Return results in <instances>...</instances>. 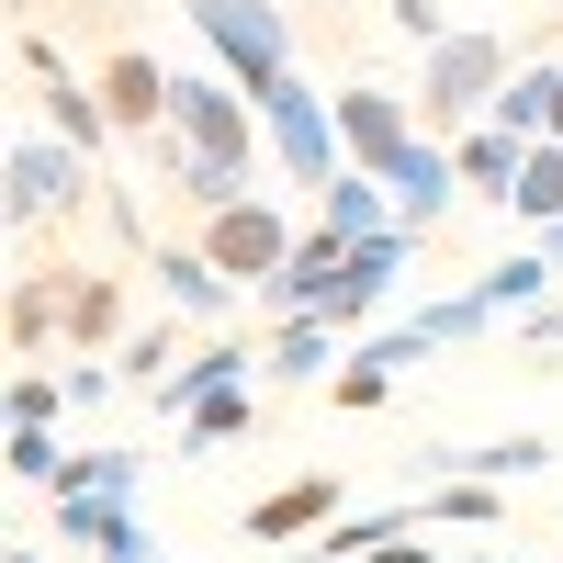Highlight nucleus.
I'll return each instance as SVG.
<instances>
[{
    "label": "nucleus",
    "instance_id": "25",
    "mask_svg": "<svg viewBox=\"0 0 563 563\" xmlns=\"http://www.w3.org/2000/svg\"><path fill=\"white\" fill-rule=\"evenodd\" d=\"M68 406H79V395H68V372H34V361L12 372V395H0V417H12V429H57Z\"/></svg>",
    "mask_w": 563,
    "mask_h": 563
},
{
    "label": "nucleus",
    "instance_id": "28",
    "mask_svg": "<svg viewBox=\"0 0 563 563\" xmlns=\"http://www.w3.org/2000/svg\"><path fill=\"white\" fill-rule=\"evenodd\" d=\"M169 350H180V327H147V339H124L113 361H124V372H135V384H147V395H158V384H169Z\"/></svg>",
    "mask_w": 563,
    "mask_h": 563
},
{
    "label": "nucleus",
    "instance_id": "29",
    "mask_svg": "<svg viewBox=\"0 0 563 563\" xmlns=\"http://www.w3.org/2000/svg\"><path fill=\"white\" fill-rule=\"evenodd\" d=\"M519 350H530V361H541V350H563V305H552V294L519 316Z\"/></svg>",
    "mask_w": 563,
    "mask_h": 563
},
{
    "label": "nucleus",
    "instance_id": "13",
    "mask_svg": "<svg viewBox=\"0 0 563 563\" xmlns=\"http://www.w3.org/2000/svg\"><path fill=\"white\" fill-rule=\"evenodd\" d=\"M57 541H79L90 563H158V530L135 519V496H57Z\"/></svg>",
    "mask_w": 563,
    "mask_h": 563
},
{
    "label": "nucleus",
    "instance_id": "22",
    "mask_svg": "<svg viewBox=\"0 0 563 563\" xmlns=\"http://www.w3.org/2000/svg\"><path fill=\"white\" fill-rule=\"evenodd\" d=\"M260 361H271V350H238V339H203V350H192V361H180L169 384H158V417H180L192 395H225V384H249Z\"/></svg>",
    "mask_w": 563,
    "mask_h": 563
},
{
    "label": "nucleus",
    "instance_id": "14",
    "mask_svg": "<svg viewBox=\"0 0 563 563\" xmlns=\"http://www.w3.org/2000/svg\"><path fill=\"white\" fill-rule=\"evenodd\" d=\"M339 519H350V485L339 474H294V485H271L238 530L249 541H316V530H339Z\"/></svg>",
    "mask_w": 563,
    "mask_h": 563
},
{
    "label": "nucleus",
    "instance_id": "10",
    "mask_svg": "<svg viewBox=\"0 0 563 563\" xmlns=\"http://www.w3.org/2000/svg\"><path fill=\"white\" fill-rule=\"evenodd\" d=\"M406 249H417V225H384V238H350V260H339V294H327L316 316H339L350 339H361V327L395 305V282H406Z\"/></svg>",
    "mask_w": 563,
    "mask_h": 563
},
{
    "label": "nucleus",
    "instance_id": "16",
    "mask_svg": "<svg viewBox=\"0 0 563 563\" xmlns=\"http://www.w3.org/2000/svg\"><path fill=\"white\" fill-rule=\"evenodd\" d=\"M384 180H395V214L417 225V238H429V225L451 214V192H462V169H451V135H417V147H406Z\"/></svg>",
    "mask_w": 563,
    "mask_h": 563
},
{
    "label": "nucleus",
    "instance_id": "20",
    "mask_svg": "<svg viewBox=\"0 0 563 563\" xmlns=\"http://www.w3.org/2000/svg\"><path fill=\"white\" fill-rule=\"evenodd\" d=\"M451 169L474 180V192L507 203V192H519V169H530V135H519V124H474V135H451Z\"/></svg>",
    "mask_w": 563,
    "mask_h": 563
},
{
    "label": "nucleus",
    "instance_id": "6",
    "mask_svg": "<svg viewBox=\"0 0 563 563\" xmlns=\"http://www.w3.org/2000/svg\"><path fill=\"white\" fill-rule=\"evenodd\" d=\"M192 238H203V260H214L225 282H238V294H271V271L294 260V238H305V225L282 214L271 192H238V203H214V214L192 225Z\"/></svg>",
    "mask_w": 563,
    "mask_h": 563
},
{
    "label": "nucleus",
    "instance_id": "27",
    "mask_svg": "<svg viewBox=\"0 0 563 563\" xmlns=\"http://www.w3.org/2000/svg\"><path fill=\"white\" fill-rule=\"evenodd\" d=\"M0 462H12V485H57V474H68V440H57V429H12Z\"/></svg>",
    "mask_w": 563,
    "mask_h": 563
},
{
    "label": "nucleus",
    "instance_id": "3",
    "mask_svg": "<svg viewBox=\"0 0 563 563\" xmlns=\"http://www.w3.org/2000/svg\"><path fill=\"white\" fill-rule=\"evenodd\" d=\"M180 23H192V45L249 90V102L271 79H294V23H282V0H180Z\"/></svg>",
    "mask_w": 563,
    "mask_h": 563
},
{
    "label": "nucleus",
    "instance_id": "26",
    "mask_svg": "<svg viewBox=\"0 0 563 563\" xmlns=\"http://www.w3.org/2000/svg\"><path fill=\"white\" fill-rule=\"evenodd\" d=\"M135 474H147L135 451H68V474L45 485V496H135Z\"/></svg>",
    "mask_w": 563,
    "mask_h": 563
},
{
    "label": "nucleus",
    "instance_id": "1",
    "mask_svg": "<svg viewBox=\"0 0 563 563\" xmlns=\"http://www.w3.org/2000/svg\"><path fill=\"white\" fill-rule=\"evenodd\" d=\"M507 79H519V45L485 34V23H451L429 57H417V113H429V135H474Z\"/></svg>",
    "mask_w": 563,
    "mask_h": 563
},
{
    "label": "nucleus",
    "instance_id": "17",
    "mask_svg": "<svg viewBox=\"0 0 563 563\" xmlns=\"http://www.w3.org/2000/svg\"><path fill=\"white\" fill-rule=\"evenodd\" d=\"M350 327L339 316H271V384H339V350Z\"/></svg>",
    "mask_w": 563,
    "mask_h": 563
},
{
    "label": "nucleus",
    "instance_id": "31",
    "mask_svg": "<svg viewBox=\"0 0 563 563\" xmlns=\"http://www.w3.org/2000/svg\"><path fill=\"white\" fill-rule=\"evenodd\" d=\"M372 563H451V552H440V541H417V519H406L395 541H372Z\"/></svg>",
    "mask_w": 563,
    "mask_h": 563
},
{
    "label": "nucleus",
    "instance_id": "4",
    "mask_svg": "<svg viewBox=\"0 0 563 563\" xmlns=\"http://www.w3.org/2000/svg\"><path fill=\"white\" fill-rule=\"evenodd\" d=\"M260 135H271V169L305 180V192H327V180L350 169V147H339V90H316V79H271L260 90Z\"/></svg>",
    "mask_w": 563,
    "mask_h": 563
},
{
    "label": "nucleus",
    "instance_id": "23",
    "mask_svg": "<svg viewBox=\"0 0 563 563\" xmlns=\"http://www.w3.org/2000/svg\"><path fill=\"white\" fill-rule=\"evenodd\" d=\"M485 124H519V135H563V57H541V68H519L496 90V113Z\"/></svg>",
    "mask_w": 563,
    "mask_h": 563
},
{
    "label": "nucleus",
    "instance_id": "5",
    "mask_svg": "<svg viewBox=\"0 0 563 563\" xmlns=\"http://www.w3.org/2000/svg\"><path fill=\"white\" fill-rule=\"evenodd\" d=\"M169 135H180L192 158L238 169V180L260 169V102H249V90L225 79L214 57H203V68H180V90H169Z\"/></svg>",
    "mask_w": 563,
    "mask_h": 563
},
{
    "label": "nucleus",
    "instance_id": "2",
    "mask_svg": "<svg viewBox=\"0 0 563 563\" xmlns=\"http://www.w3.org/2000/svg\"><path fill=\"white\" fill-rule=\"evenodd\" d=\"M90 169H102V158H90V147H68L57 124H23L12 147H0V214H12L23 238H45V225L90 214V192H102Z\"/></svg>",
    "mask_w": 563,
    "mask_h": 563
},
{
    "label": "nucleus",
    "instance_id": "21",
    "mask_svg": "<svg viewBox=\"0 0 563 563\" xmlns=\"http://www.w3.org/2000/svg\"><path fill=\"white\" fill-rule=\"evenodd\" d=\"M316 225H339V238H384V225H406V214H395V180L339 169V180L316 192Z\"/></svg>",
    "mask_w": 563,
    "mask_h": 563
},
{
    "label": "nucleus",
    "instance_id": "19",
    "mask_svg": "<svg viewBox=\"0 0 563 563\" xmlns=\"http://www.w3.org/2000/svg\"><path fill=\"white\" fill-rule=\"evenodd\" d=\"M169 429H180V462H214L225 440H249V429H260V395H249V384H225V395H192V406L169 417Z\"/></svg>",
    "mask_w": 563,
    "mask_h": 563
},
{
    "label": "nucleus",
    "instance_id": "12",
    "mask_svg": "<svg viewBox=\"0 0 563 563\" xmlns=\"http://www.w3.org/2000/svg\"><path fill=\"white\" fill-rule=\"evenodd\" d=\"M552 462H563V440L552 429H507V440H474V451H451V440H429V451H417V474H474V485H530V474H552Z\"/></svg>",
    "mask_w": 563,
    "mask_h": 563
},
{
    "label": "nucleus",
    "instance_id": "15",
    "mask_svg": "<svg viewBox=\"0 0 563 563\" xmlns=\"http://www.w3.org/2000/svg\"><path fill=\"white\" fill-rule=\"evenodd\" d=\"M147 271H158V294H169V316H180V327H225V305H238V282L203 260V238H158V249H147Z\"/></svg>",
    "mask_w": 563,
    "mask_h": 563
},
{
    "label": "nucleus",
    "instance_id": "24",
    "mask_svg": "<svg viewBox=\"0 0 563 563\" xmlns=\"http://www.w3.org/2000/svg\"><path fill=\"white\" fill-rule=\"evenodd\" d=\"M507 214L519 225H563V135H530V169H519V192H507Z\"/></svg>",
    "mask_w": 563,
    "mask_h": 563
},
{
    "label": "nucleus",
    "instance_id": "30",
    "mask_svg": "<svg viewBox=\"0 0 563 563\" xmlns=\"http://www.w3.org/2000/svg\"><path fill=\"white\" fill-rule=\"evenodd\" d=\"M384 12H395L417 45H440V34H451V12H440V0H384Z\"/></svg>",
    "mask_w": 563,
    "mask_h": 563
},
{
    "label": "nucleus",
    "instance_id": "32",
    "mask_svg": "<svg viewBox=\"0 0 563 563\" xmlns=\"http://www.w3.org/2000/svg\"><path fill=\"white\" fill-rule=\"evenodd\" d=\"M541 260H552V271H563V225H541Z\"/></svg>",
    "mask_w": 563,
    "mask_h": 563
},
{
    "label": "nucleus",
    "instance_id": "11",
    "mask_svg": "<svg viewBox=\"0 0 563 563\" xmlns=\"http://www.w3.org/2000/svg\"><path fill=\"white\" fill-rule=\"evenodd\" d=\"M68 294H79V260H34V271L12 282V305H0V339H12L23 361L68 350Z\"/></svg>",
    "mask_w": 563,
    "mask_h": 563
},
{
    "label": "nucleus",
    "instance_id": "33",
    "mask_svg": "<svg viewBox=\"0 0 563 563\" xmlns=\"http://www.w3.org/2000/svg\"><path fill=\"white\" fill-rule=\"evenodd\" d=\"M0 563H45V552H0Z\"/></svg>",
    "mask_w": 563,
    "mask_h": 563
},
{
    "label": "nucleus",
    "instance_id": "9",
    "mask_svg": "<svg viewBox=\"0 0 563 563\" xmlns=\"http://www.w3.org/2000/svg\"><path fill=\"white\" fill-rule=\"evenodd\" d=\"M90 90H102L113 135H169V90H180V68H158L147 45H102V57H90Z\"/></svg>",
    "mask_w": 563,
    "mask_h": 563
},
{
    "label": "nucleus",
    "instance_id": "7",
    "mask_svg": "<svg viewBox=\"0 0 563 563\" xmlns=\"http://www.w3.org/2000/svg\"><path fill=\"white\" fill-rule=\"evenodd\" d=\"M23 79H34V113L57 124L68 147H90V158L113 147V113H102V90H90V68H68V57H57V34H45V23H23Z\"/></svg>",
    "mask_w": 563,
    "mask_h": 563
},
{
    "label": "nucleus",
    "instance_id": "18",
    "mask_svg": "<svg viewBox=\"0 0 563 563\" xmlns=\"http://www.w3.org/2000/svg\"><path fill=\"white\" fill-rule=\"evenodd\" d=\"M68 350L79 361H113L124 350V282L102 260H79V294H68Z\"/></svg>",
    "mask_w": 563,
    "mask_h": 563
},
{
    "label": "nucleus",
    "instance_id": "8",
    "mask_svg": "<svg viewBox=\"0 0 563 563\" xmlns=\"http://www.w3.org/2000/svg\"><path fill=\"white\" fill-rule=\"evenodd\" d=\"M417 135H429V113H417L406 90H384V79H350V90H339V147H350V169L384 180Z\"/></svg>",
    "mask_w": 563,
    "mask_h": 563
}]
</instances>
